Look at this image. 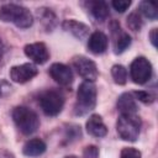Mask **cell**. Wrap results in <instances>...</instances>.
Returning <instances> with one entry per match:
<instances>
[{
	"instance_id": "6da1fadb",
	"label": "cell",
	"mask_w": 158,
	"mask_h": 158,
	"mask_svg": "<svg viewBox=\"0 0 158 158\" xmlns=\"http://www.w3.org/2000/svg\"><path fill=\"white\" fill-rule=\"evenodd\" d=\"M0 21L11 22L19 28H28L33 23L31 11L17 4H5L0 6Z\"/></svg>"
},
{
	"instance_id": "7a4b0ae2",
	"label": "cell",
	"mask_w": 158,
	"mask_h": 158,
	"mask_svg": "<svg viewBox=\"0 0 158 158\" xmlns=\"http://www.w3.org/2000/svg\"><path fill=\"white\" fill-rule=\"evenodd\" d=\"M96 104V88L91 81H83L77 91V101L74 105V114L83 116L91 111Z\"/></svg>"
},
{
	"instance_id": "3957f363",
	"label": "cell",
	"mask_w": 158,
	"mask_h": 158,
	"mask_svg": "<svg viewBox=\"0 0 158 158\" xmlns=\"http://www.w3.org/2000/svg\"><path fill=\"white\" fill-rule=\"evenodd\" d=\"M12 120L23 135H32L37 131L40 126V120L37 114L26 106H17L12 110Z\"/></svg>"
},
{
	"instance_id": "277c9868",
	"label": "cell",
	"mask_w": 158,
	"mask_h": 158,
	"mask_svg": "<svg viewBox=\"0 0 158 158\" xmlns=\"http://www.w3.org/2000/svg\"><path fill=\"white\" fill-rule=\"evenodd\" d=\"M141 120L136 115H120L116 122V131L123 141L135 142L138 138Z\"/></svg>"
},
{
	"instance_id": "5b68a950",
	"label": "cell",
	"mask_w": 158,
	"mask_h": 158,
	"mask_svg": "<svg viewBox=\"0 0 158 158\" xmlns=\"http://www.w3.org/2000/svg\"><path fill=\"white\" fill-rule=\"evenodd\" d=\"M38 102L41 105L42 111L47 116H56L62 111L64 106V96L60 91L51 89L43 91L40 95Z\"/></svg>"
},
{
	"instance_id": "8992f818",
	"label": "cell",
	"mask_w": 158,
	"mask_h": 158,
	"mask_svg": "<svg viewBox=\"0 0 158 158\" xmlns=\"http://www.w3.org/2000/svg\"><path fill=\"white\" fill-rule=\"evenodd\" d=\"M130 75L133 83L144 84L152 77V64L146 57H137L130 65Z\"/></svg>"
},
{
	"instance_id": "52a82bcc",
	"label": "cell",
	"mask_w": 158,
	"mask_h": 158,
	"mask_svg": "<svg viewBox=\"0 0 158 158\" xmlns=\"http://www.w3.org/2000/svg\"><path fill=\"white\" fill-rule=\"evenodd\" d=\"M72 63H73V67L75 68V70L78 72V74L81 78H84L85 81L94 83L98 79L99 70H98L96 64L91 59H89L84 56H77L73 58Z\"/></svg>"
},
{
	"instance_id": "ba28073f",
	"label": "cell",
	"mask_w": 158,
	"mask_h": 158,
	"mask_svg": "<svg viewBox=\"0 0 158 158\" xmlns=\"http://www.w3.org/2000/svg\"><path fill=\"white\" fill-rule=\"evenodd\" d=\"M38 70L35 64L32 63H23L21 65H15L10 69V79L14 83L23 84L31 80L37 75Z\"/></svg>"
},
{
	"instance_id": "9c48e42d",
	"label": "cell",
	"mask_w": 158,
	"mask_h": 158,
	"mask_svg": "<svg viewBox=\"0 0 158 158\" xmlns=\"http://www.w3.org/2000/svg\"><path fill=\"white\" fill-rule=\"evenodd\" d=\"M23 51L26 57H28L36 64H44L49 59V52L43 42H35L26 44Z\"/></svg>"
},
{
	"instance_id": "30bf717a",
	"label": "cell",
	"mask_w": 158,
	"mask_h": 158,
	"mask_svg": "<svg viewBox=\"0 0 158 158\" xmlns=\"http://www.w3.org/2000/svg\"><path fill=\"white\" fill-rule=\"evenodd\" d=\"M49 75L62 86H69L73 83V73L70 68L63 63H53L49 67Z\"/></svg>"
},
{
	"instance_id": "8fae6325",
	"label": "cell",
	"mask_w": 158,
	"mask_h": 158,
	"mask_svg": "<svg viewBox=\"0 0 158 158\" xmlns=\"http://www.w3.org/2000/svg\"><path fill=\"white\" fill-rule=\"evenodd\" d=\"M107 43H109L107 36L101 31H95L90 35L88 40V48L94 54H101L106 51Z\"/></svg>"
},
{
	"instance_id": "7c38bea8",
	"label": "cell",
	"mask_w": 158,
	"mask_h": 158,
	"mask_svg": "<svg viewBox=\"0 0 158 158\" xmlns=\"http://www.w3.org/2000/svg\"><path fill=\"white\" fill-rule=\"evenodd\" d=\"M117 109L120 115H136L137 105L136 100L130 93H123L117 99Z\"/></svg>"
},
{
	"instance_id": "4fadbf2b",
	"label": "cell",
	"mask_w": 158,
	"mask_h": 158,
	"mask_svg": "<svg viewBox=\"0 0 158 158\" xmlns=\"http://www.w3.org/2000/svg\"><path fill=\"white\" fill-rule=\"evenodd\" d=\"M86 131L89 135L94 136V137H104L107 133V128L106 125L104 123L102 118L100 115H91L89 117V120L86 121Z\"/></svg>"
},
{
	"instance_id": "5bb4252c",
	"label": "cell",
	"mask_w": 158,
	"mask_h": 158,
	"mask_svg": "<svg viewBox=\"0 0 158 158\" xmlns=\"http://www.w3.org/2000/svg\"><path fill=\"white\" fill-rule=\"evenodd\" d=\"M62 26H63V28H64L67 32L72 33V35H73L74 37H77L78 40L85 38V37L88 36V33H89V27H88L86 25L81 23V22L75 21V20H65Z\"/></svg>"
},
{
	"instance_id": "9a60e30c",
	"label": "cell",
	"mask_w": 158,
	"mask_h": 158,
	"mask_svg": "<svg viewBox=\"0 0 158 158\" xmlns=\"http://www.w3.org/2000/svg\"><path fill=\"white\" fill-rule=\"evenodd\" d=\"M86 6L90 11V14L96 19V21H104L109 16V6L105 1L96 0V1H88Z\"/></svg>"
},
{
	"instance_id": "2e32d148",
	"label": "cell",
	"mask_w": 158,
	"mask_h": 158,
	"mask_svg": "<svg viewBox=\"0 0 158 158\" xmlns=\"http://www.w3.org/2000/svg\"><path fill=\"white\" fill-rule=\"evenodd\" d=\"M46 148H47L46 143L42 139L33 138V139H30L25 143V146L22 148V152L27 157H38V156H41L46 152Z\"/></svg>"
},
{
	"instance_id": "e0dca14e",
	"label": "cell",
	"mask_w": 158,
	"mask_h": 158,
	"mask_svg": "<svg viewBox=\"0 0 158 158\" xmlns=\"http://www.w3.org/2000/svg\"><path fill=\"white\" fill-rule=\"evenodd\" d=\"M38 15L41 19V22L44 25V27L47 30H52L56 25V15L51 11V9H46V7H41L38 9Z\"/></svg>"
},
{
	"instance_id": "ac0fdd59",
	"label": "cell",
	"mask_w": 158,
	"mask_h": 158,
	"mask_svg": "<svg viewBox=\"0 0 158 158\" xmlns=\"http://www.w3.org/2000/svg\"><path fill=\"white\" fill-rule=\"evenodd\" d=\"M111 75L116 84L123 85L127 81V69L121 64H115L111 68Z\"/></svg>"
},
{
	"instance_id": "d6986e66",
	"label": "cell",
	"mask_w": 158,
	"mask_h": 158,
	"mask_svg": "<svg viewBox=\"0 0 158 158\" xmlns=\"http://www.w3.org/2000/svg\"><path fill=\"white\" fill-rule=\"evenodd\" d=\"M139 9V12L143 14L146 17L151 19V20H156L157 16H158V12H157V7L153 2H149V1H142L138 6Z\"/></svg>"
},
{
	"instance_id": "ffe728a7",
	"label": "cell",
	"mask_w": 158,
	"mask_h": 158,
	"mask_svg": "<svg viewBox=\"0 0 158 158\" xmlns=\"http://www.w3.org/2000/svg\"><path fill=\"white\" fill-rule=\"evenodd\" d=\"M131 44V37L126 32H121L120 36L116 37L115 42V53H122L125 49H127Z\"/></svg>"
},
{
	"instance_id": "44dd1931",
	"label": "cell",
	"mask_w": 158,
	"mask_h": 158,
	"mask_svg": "<svg viewBox=\"0 0 158 158\" xmlns=\"http://www.w3.org/2000/svg\"><path fill=\"white\" fill-rule=\"evenodd\" d=\"M143 25L142 17L139 15V12H131L127 17V26L130 27V30L132 31H139L141 27Z\"/></svg>"
},
{
	"instance_id": "7402d4cb",
	"label": "cell",
	"mask_w": 158,
	"mask_h": 158,
	"mask_svg": "<svg viewBox=\"0 0 158 158\" xmlns=\"http://www.w3.org/2000/svg\"><path fill=\"white\" fill-rule=\"evenodd\" d=\"M120 158H141V152L133 147H126L121 151Z\"/></svg>"
},
{
	"instance_id": "603a6c76",
	"label": "cell",
	"mask_w": 158,
	"mask_h": 158,
	"mask_svg": "<svg viewBox=\"0 0 158 158\" xmlns=\"http://www.w3.org/2000/svg\"><path fill=\"white\" fill-rule=\"evenodd\" d=\"M111 5L117 12H125L131 6V1L130 0H114Z\"/></svg>"
},
{
	"instance_id": "cb8c5ba5",
	"label": "cell",
	"mask_w": 158,
	"mask_h": 158,
	"mask_svg": "<svg viewBox=\"0 0 158 158\" xmlns=\"http://www.w3.org/2000/svg\"><path fill=\"white\" fill-rule=\"evenodd\" d=\"M133 95L142 102L144 104H152L154 101V96L151 95L148 91H143V90H139V91H135Z\"/></svg>"
},
{
	"instance_id": "d4e9b609",
	"label": "cell",
	"mask_w": 158,
	"mask_h": 158,
	"mask_svg": "<svg viewBox=\"0 0 158 158\" xmlns=\"http://www.w3.org/2000/svg\"><path fill=\"white\" fill-rule=\"evenodd\" d=\"M98 156L99 151L95 146H88L83 152V158H98Z\"/></svg>"
},
{
	"instance_id": "484cf974",
	"label": "cell",
	"mask_w": 158,
	"mask_h": 158,
	"mask_svg": "<svg viewBox=\"0 0 158 158\" xmlns=\"http://www.w3.org/2000/svg\"><path fill=\"white\" fill-rule=\"evenodd\" d=\"M157 32H158L157 28H152V31L149 32V40L154 47H157Z\"/></svg>"
},
{
	"instance_id": "4316f807",
	"label": "cell",
	"mask_w": 158,
	"mask_h": 158,
	"mask_svg": "<svg viewBox=\"0 0 158 158\" xmlns=\"http://www.w3.org/2000/svg\"><path fill=\"white\" fill-rule=\"evenodd\" d=\"M4 52H5V47H4V43L1 41V38H0V60H1L2 56H4Z\"/></svg>"
},
{
	"instance_id": "83f0119b",
	"label": "cell",
	"mask_w": 158,
	"mask_h": 158,
	"mask_svg": "<svg viewBox=\"0 0 158 158\" xmlns=\"http://www.w3.org/2000/svg\"><path fill=\"white\" fill-rule=\"evenodd\" d=\"M0 94H1V89H0Z\"/></svg>"
}]
</instances>
